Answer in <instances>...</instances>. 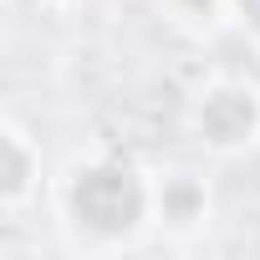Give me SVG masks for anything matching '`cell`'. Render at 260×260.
Instances as JSON below:
<instances>
[{"label":"cell","mask_w":260,"mask_h":260,"mask_svg":"<svg viewBox=\"0 0 260 260\" xmlns=\"http://www.w3.org/2000/svg\"><path fill=\"white\" fill-rule=\"evenodd\" d=\"M189 133L204 153L235 158L260 148V87L250 77H209L189 97Z\"/></svg>","instance_id":"cell-2"},{"label":"cell","mask_w":260,"mask_h":260,"mask_svg":"<svg viewBox=\"0 0 260 260\" xmlns=\"http://www.w3.org/2000/svg\"><path fill=\"white\" fill-rule=\"evenodd\" d=\"M36 6H41V11H51V16H67V11H77V6H82V0H36Z\"/></svg>","instance_id":"cell-7"},{"label":"cell","mask_w":260,"mask_h":260,"mask_svg":"<svg viewBox=\"0 0 260 260\" xmlns=\"http://www.w3.org/2000/svg\"><path fill=\"white\" fill-rule=\"evenodd\" d=\"M61 224L92 245H127L143 224H153V174L127 158H82L56 184Z\"/></svg>","instance_id":"cell-1"},{"label":"cell","mask_w":260,"mask_h":260,"mask_svg":"<svg viewBox=\"0 0 260 260\" xmlns=\"http://www.w3.org/2000/svg\"><path fill=\"white\" fill-rule=\"evenodd\" d=\"M36 194H41V143L16 117H6V127H0V204H6V219H21V209Z\"/></svg>","instance_id":"cell-3"},{"label":"cell","mask_w":260,"mask_h":260,"mask_svg":"<svg viewBox=\"0 0 260 260\" xmlns=\"http://www.w3.org/2000/svg\"><path fill=\"white\" fill-rule=\"evenodd\" d=\"M214 199H209V179L194 169H164L153 174V224H164L169 235H189L209 219Z\"/></svg>","instance_id":"cell-4"},{"label":"cell","mask_w":260,"mask_h":260,"mask_svg":"<svg viewBox=\"0 0 260 260\" xmlns=\"http://www.w3.org/2000/svg\"><path fill=\"white\" fill-rule=\"evenodd\" d=\"M230 6L240 11V21H250V31L260 36V0H230Z\"/></svg>","instance_id":"cell-6"},{"label":"cell","mask_w":260,"mask_h":260,"mask_svg":"<svg viewBox=\"0 0 260 260\" xmlns=\"http://www.w3.org/2000/svg\"><path fill=\"white\" fill-rule=\"evenodd\" d=\"M224 6H230V0H179V16H189V21H214Z\"/></svg>","instance_id":"cell-5"}]
</instances>
